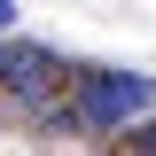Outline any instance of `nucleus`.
<instances>
[{
  "instance_id": "3",
  "label": "nucleus",
  "mask_w": 156,
  "mask_h": 156,
  "mask_svg": "<svg viewBox=\"0 0 156 156\" xmlns=\"http://www.w3.org/2000/svg\"><path fill=\"white\" fill-rule=\"evenodd\" d=\"M133 148H140V156H156V109H148V117L133 125Z\"/></svg>"
},
{
  "instance_id": "4",
  "label": "nucleus",
  "mask_w": 156,
  "mask_h": 156,
  "mask_svg": "<svg viewBox=\"0 0 156 156\" xmlns=\"http://www.w3.org/2000/svg\"><path fill=\"white\" fill-rule=\"evenodd\" d=\"M8 23H16V0H0V39H8Z\"/></svg>"
},
{
  "instance_id": "1",
  "label": "nucleus",
  "mask_w": 156,
  "mask_h": 156,
  "mask_svg": "<svg viewBox=\"0 0 156 156\" xmlns=\"http://www.w3.org/2000/svg\"><path fill=\"white\" fill-rule=\"evenodd\" d=\"M148 109H156V78L148 70H86L70 86V101H62V125L109 140V133H133Z\"/></svg>"
},
{
  "instance_id": "2",
  "label": "nucleus",
  "mask_w": 156,
  "mask_h": 156,
  "mask_svg": "<svg viewBox=\"0 0 156 156\" xmlns=\"http://www.w3.org/2000/svg\"><path fill=\"white\" fill-rule=\"evenodd\" d=\"M0 86L16 101H55V94H70V62L55 55V47H31V39H8V62H0Z\"/></svg>"
}]
</instances>
